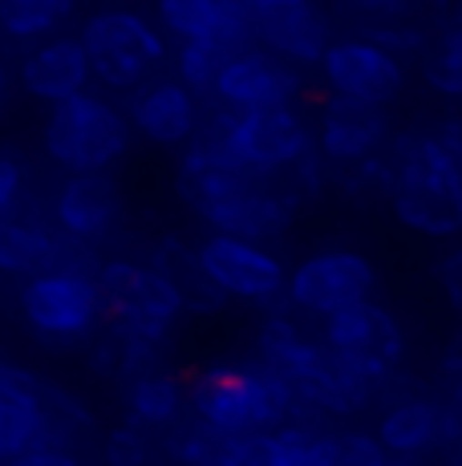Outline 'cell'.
Wrapping results in <instances>:
<instances>
[{
    "instance_id": "cell-5",
    "label": "cell",
    "mask_w": 462,
    "mask_h": 466,
    "mask_svg": "<svg viewBox=\"0 0 462 466\" xmlns=\"http://www.w3.org/2000/svg\"><path fill=\"white\" fill-rule=\"evenodd\" d=\"M227 142L236 163L256 178L292 175L308 155H316V134L296 106H272V110H231Z\"/></svg>"
},
{
    "instance_id": "cell-14",
    "label": "cell",
    "mask_w": 462,
    "mask_h": 466,
    "mask_svg": "<svg viewBox=\"0 0 462 466\" xmlns=\"http://www.w3.org/2000/svg\"><path fill=\"white\" fill-rule=\"evenodd\" d=\"M252 25L256 41L292 66H321L333 45V25L316 0H256Z\"/></svg>"
},
{
    "instance_id": "cell-19",
    "label": "cell",
    "mask_w": 462,
    "mask_h": 466,
    "mask_svg": "<svg viewBox=\"0 0 462 466\" xmlns=\"http://www.w3.org/2000/svg\"><path fill=\"white\" fill-rule=\"evenodd\" d=\"M90 74H94V66H90V53H85L82 37H49L45 45H37L21 66L25 89L49 106L65 102V97H74V94H85Z\"/></svg>"
},
{
    "instance_id": "cell-31",
    "label": "cell",
    "mask_w": 462,
    "mask_h": 466,
    "mask_svg": "<svg viewBox=\"0 0 462 466\" xmlns=\"http://www.w3.org/2000/svg\"><path fill=\"white\" fill-rule=\"evenodd\" d=\"M394 454L381 446L377 434H366V430H345V434H333V454H328V466H389Z\"/></svg>"
},
{
    "instance_id": "cell-18",
    "label": "cell",
    "mask_w": 462,
    "mask_h": 466,
    "mask_svg": "<svg viewBox=\"0 0 462 466\" xmlns=\"http://www.w3.org/2000/svg\"><path fill=\"white\" fill-rule=\"evenodd\" d=\"M122 215V195L105 170L90 175H74L57 195V223L65 236L82 239V244H102Z\"/></svg>"
},
{
    "instance_id": "cell-33",
    "label": "cell",
    "mask_w": 462,
    "mask_h": 466,
    "mask_svg": "<svg viewBox=\"0 0 462 466\" xmlns=\"http://www.w3.org/2000/svg\"><path fill=\"white\" fill-rule=\"evenodd\" d=\"M224 466H280L276 438L272 430H256V434H236L224 454Z\"/></svg>"
},
{
    "instance_id": "cell-30",
    "label": "cell",
    "mask_w": 462,
    "mask_h": 466,
    "mask_svg": "<svg viewBox=\"0 0 462 466\" xmlns=\"http://www.w3.org/2000/svg\"><path fill=\"white\" fill-rule=\"evenodd\" d=\"M231 446V434L224 430L207 426L203 418H195L191 426H183L171 442V454L179 459L183 466H224V454Z\"/></svg>"
},
{
    "instance_id": "cell-24",
    "label": "cell",
    "mask_w": 462,
    "mask_h": 466,
    "mask_svg": "<svg viewBox=\"0 0 462 466\" xmlns=\"http://www.w3.org/2000/svg\"><path fill=\"white\" fill-rule=\"evenodd\" d=\"M45 398V390H41ZM41 398H0V459H16L25 451L49 446V422Z\"/></svg>"
},
{
    "instance_id": "cell-12",
    "label": "cell",
    "mask_w": 462,
    "mask_h": 466,
    "mask_svg": "<svg viewBox=\"0 0 462 466\" xmlns=\"http://www.w3.org/2000/svg\"><path fill=\"white\" fill-rule=\"evenodd\" d=\"M199 259H203V268H207L211 280L219 284L224 297L252 300V304H272V300L284 297V289H288V272H284V264L264 244H252V239L216 231V236L199 248Z\"/></svg>"
},
{
    "instance_id": "cell-34",
    "label": "cell",
    "mask_w": 462,
    "mask_h": 466,
    "mask_svg": "<svg viewBox=\"0 0 462 466\" xmlns=\"http://www.w3.org/2000/svg\"><path fill=\"white\" fill-rule=\"evenodd\" d=\"M41 378H33L29 370H16V365L0 361V398H41Z\"/></svg>"
},
{
    "instance_id": "cell-1",
    "label": "cell",
    "mask_w": 462,
    "mask_h": 466,
    "mask_svg": "<svg viewBox=\"0 0 462 466\" xmlns=\"http://www.w3.org/2000/svg\"><path fill=\"white\" fill-rule=\"evenodd\" d=\"M389 208L402 228L430 239L462 236V170L434 134H402L386 155Z\"/></svg>"
},
{
    "instance_id": "cell-3",
    "label": "cell",
    "mask_w": 462,
    "mask_h": 466,
    "mask_svg": "<svg viewBox=\"0 0 462 466\" xmlns=\"http://www.w3.org/2000/svg\"><path fill=\"white\" fill-rule=\"evenodd\" d=\"M45 150L57 167L74 175L110 170L130 147V122L97 94H74L49 106L45 118Z\"/></svg>"
},
{
    "instance_id": "cell-38",
    "label": "cell",
    "mask_w": 462,
    "mask_h": 466,
    "mask_svg": "<svg viewBox=\"0 0 462 466\" xmlns=\"http://www.w3.org/2000/svg\"><path fill=\"white\" fill-rule=\"evenodd\" d=\"M16 195H21V167L8 155H0V215L13 211Z\"/></svg>"
},
{
    "instance_id": "cell-16",
    "label": "cell",
    "mask_w": 462,
    "mask_h": 466,
    "mask_svg": "<svg viewBox=\"0 0 462 466\" xmlns=\"http://www.w3.org/2000/svg\"><path fill=\"white\" fill-rule=\"evenodd\" d=\"M130 127L158 147H183L199 130V102L179 77H150L130 97Z\"/></svg>"
},
{
    "instance_id": "cell-20",
    "label": "cell",
    "mask_w": 462,
    "mask_h": 466,
    "mask_svg": "<svg viewBox=\"0 0 462 466\" xmlns=\"http://www.w3.org/2000/svg\"><path fill=\"white\" fill-rule=\"evenodd\" d=\"M207 223L224 236H239L252 239V244H268L288 231L292 223V199L284 191H272V187L256 183L247 187L244 195H236L231 203H224L216 215H207Z\"/></svg>"
},
{
    "instance_id": "cell-36",
    "label": "cell",
    "mask_w": 462,
    "mask_h": 466,
    "mask_svg": "<svg viewBox=\"0 0 462 466\" xmlns=\"http://www.w3.org/2000/svg\"><path fill=\"white\" fill-rule=\"evenodd\" d=\"M438 284H442V292H447V300L462 312V244L450 248V256L438 264Z\"/></svg>"
},
{
    "instance_id": "cell-28",
    "label": "cell",
    "mask_w": 462,
    "mask_h": 466,
    "mask_svg": "<svg viewBox=\"0 0 462 466\" xmlns=\"http://www.w3.org/2000/svg\"><path fill=\"white\" fill-rule=\"evenodd\" d=\"M272 438H276L280 466H328L333 454V434H321L305 422H284L272 430Z\"/></svg>"
},
{
    "instance_id": "cell-43",
    "label": "cell",
    "mask_w": 462,
    "mask_h": 466,
    "mask_svg": "<svg viewBox=\"0 0 462 466\" xmlns=\"http://www.w3.org/2000/svg\"><path fill=\"white\" fill-rule=\"evenodd\" d=\"M244 5H247V8H252V5H256V0H244Z\"/></svg>"
},
{
    "instance_id": "cell-21",
    "label": "cell",
    "mask_w": 462,
    "mask_h": 466,
    "mask_svg": "<svg viewBox=\"0 0 462 466\" xmlns=\"http://www.w3.org/2000/svg\"><path fill=\"white\" fill-rule=\"evenodd\" d=\"M321 353H325V340L305 337L296 320H288V317H268L264 320V329H260V361L268 365V370H276L284 381L296 378V373H305Z\"/></svg>"
},
{
    "instance_id": "cell-22",
    "label": "cell",
    "mask_w": 462,
    "mask_h": 466,
    "mask_svg": "<svg viewBox=\"0 0 462 466\" xmlns=\"http://www.w3.org/2000/svg\"><path fill=\"white\" fill-rule=\"evenodd\" d=\"M183 401H186V390L179 385V378L163 373L158 365L146 373H135L126 385V406H130V414H135V422H142V426L179 422Z\"/></svg>"
},
{
    "instance_id": "cell-11",
    "label": "cell",
    "mask_w": 462,
    "mask_h": 466,
    "mask_svg": "<svg viewBox=\"0 0 462 466\" xmlns=\"http://www.w3.org/2000/svg\"><path fill=\"white\" fill-rule=\"evenodd\" d=\"M211 94H216V102L224 110H236V114L292 106L300 94V66L284 61L280 53L264 49V45H247V49L227 57Z\"/></svg>"
},
{
    "instance_id": "cell-35",
    "label": "cell",
    "mask_w": 462,
    "mask_h": 466,
    "mask_svg": "<svg viewBox=\"0 0 462 466\" xmlns=\"http://www.w3.org/2000/svg\"><path fill=\"white\" fill-rule=\"evenodd\" d=\"M110 462L114 466H142V459H146V442H142L138 430H118V434L110 438Z\"/></svg>"
},
{
    "instance_id": "cell-17",
    "label": "cell",
    "mask_w": 462,
    "mask_h": 466,
    "mask_svg": "<svg viewBox=\"0 0 462 466\" xmlns=\"http://www.w3.org/2000/svg\"><path fill=\"white\" fill-rule=\"evenodd\" d=\"M458 426H462L458 410L450 414L447 406H438L430 398H402L381 414L377 438L394 459H426L442 442H450L458 434Z\"/></svg>"
},
{
    "instance_id": "cell-7",
    "label": "cell",
    "mask_w": 462,
    "mask_h": 466,
    "mask_svg": "<svg viewBox=\"0 0 462 466\" xmlns=\"http://www.w3.org/2000/svg\"><path fill=\"white\" fill-rule=\"evenodd\" d=\"M325 345L341 357L349 370H357L366 381L381 390L397 373L406 357V337L397 317L377 300H361L353 309H341L325 317Z\"/></svg>"
},
{
    "instance_id": "cell-8",
    "label": "cell",
    "mask_w": 462,
    "mask_h": 466,
    "mask_svg": "<svg viewBox=\"0 0 462 466\" xmlns=\"http://www.w3.org/2000/svg\"><path fill=\"white\" fill-rule=\"evenodd\" d=\"M21 312L37 333L74 340L85 337L102 320L105 297L94 272H65V268H45L29 276L21 289Z\"/></svg>"
},
{
    "instance_id": "cell-39",
    "label": "cell",
    "mask_w": 462,
    "mask_h": 466,
    "mask_svg": "<svg viewBox=\"0 0 462 466\" xmlns=\"http://www.w3.org/2000/svg\"><path fill=\"white\" fill-rule=\"evenodd\" d=\"M434 138H438V147L447 150V158L462 170V118H447L438 130H434Z\"/></svg>"
},
{
    "instance_id": "cell-27",
    "label": "cell",
    "mask_w": 462,
    "mask_h": 466,
    "mask_svg": "<svg viewBox=\"0 0 462 466\" xmlns=\"http://www.w3.org/2000/svg\"><path fill=\"white\" fill-rule=\"evenodd\" d=\"M422 77L438 94L462 97V0L455 5V13H450L447 29L438 33V41L422 53Z\"/></svg>"
},
{
    "instance_id": "cell-42",
    "label": "cell",
    "mask_w": 462,
    "mask_h": 466,
    "mask_svg": "<svg viewBox=\"0 0 462 466\" xmlns=\"http://www.w3.org/2000/svg\"><path fill=\"white\" fill-rule=\"evenodd\" d=\"M5 82H8V77H5V66H0V94H5Z\"/></svg>"
},
{
    "instance_id": "cell-15",
    "label": "cell",
    "mask_w": 462,
    "mask_h": 466,
    "mask_svg": "<svg viewBox=\"0 0 462 466\" xmlns=\"http://www.w3.org/2000/svg\"><path fill=\"white\" fill-rule=\"evenodd\" d=\"M158 21L179 41H211L224 53L256 45L252 8L244 0H158Z\"/></svg>"
},
{
    "instance_id": "cell-13",
    "label": "cell",
    "mask_w": 462,
    "mask_h": 466,
    "mask_svg": "<svg viewBox=\"0 0 462 466\" xmlns=\"http://www.w3.org/2000/svg\"><path fill=\"white\" fill-rule=\"evenodd\" d=\"M389 147V114L386 106L353 102V97H328L321 122H316V150L336 170L366 167L381 158Z\"/></svg>"
},
{
    "instance_id": "cell-32",
    "label": "cell",
    "mask_w": 462,
    "mask_h": 466,
    "mask_svg": "<svg viewBox=\"0 0 462 466\" xmlns=\"http://www.w3.org/2000/svg\"><path fill=\"white\" fill-rule=\"evenodd\" d=\"M417 5H422V0H341V8H345V13H349L366 33L386 29V25L414 21Z\"/></svg>"
},
{
    "instance_id": "cell-37",
    "label": "cell",
    "mask_w": 462,
    "mask_h": 466,
    "mask_svg": "<svg viewBox=\"0 0 462 466\" xmlns=\"http://www.w3.org/2000/svg\"><path fill=\"white\" fill-rule=\"evenodd\" d=\"M5 466H82V462L69 451H61V446H37V451H25L16 459H8Z\"/></svg>"
},
{
    "instance_id": "cell-10",
    "label": "cell",
    "mask_w": 462,
    "mask_h": 466,
    "mask_svg": "<svg viewBox=\"0 0 462 466\" xmlns=\"http://www.w3.org/2000/svg\"><path fill=\"white\" fill-rule=\"evenodd\" d=\"M377 272L361 252H316L305 264L292 268L284 297L308 317H333L341 309H353L361 300H373Z\"/></svg>"
},
{
    "instance_id": "cell-29",
    "label": "cell",
    "mask_w": 462,
    "mask_h": 466,
    "mask_svg": "<svg viewBox=\"0 0 462 466\" xmlns=\"http://www.w3.org/2000/svg\"><path fill=\"white\" fill-rule=\"evenodd\" d=\"M231 53H224L211 41H179V57H175V69H179V82L191 89V94H211L224 74Z\"/></svg>"
},
{
    "instance_id": "cell-9",
    "label": "cell",
    "mask_w": 462,
    "mask_h": 466,
    "mask_svg": "<svg viewBox=\"0 0 462 466\" xmlns=\"http://www.w3.org/2000/svg\"><path fill=\"white\" fill-rule=\"evenodd\" d=\"M321 77L333 97L389 106L406 89V61L361 33V37H341L328 45L321 57Z\"/></svg>"
},
{
    "instance_id": "cell-4",
    "label": "cell",
    "mask_w": 462,
    "mask_h": 466,
    "mask_svg": "<svg viewBox=\"0 0 462 466\" xmlns=\"http://www.w3.org/2000/svg\"><path fill=\"white\" fill-rule=\"evenodd\" d=\"M82 45L90 53L94 77H102L110 89H138L142 82H150V74L166 57L155 25L126 8L94 13L82 25Z\"/></svg>"
},
{
    "instance_id": "cell-6",
    "label": "cell",
    "mask_w": 462,
    "mask_h": 466,
    "mask_svg": "<svg viewBox=\"0 0 462 466\" xmlns=\"http://www.w3.org/2000/svg\"><path fill=\"white\" fill-rule=\"evenodd\" d=\"M97 284H102L105 309L118 317L122 333H135L146 340H163L179 320V312L186 309L179 289L158 268L130 264V259L102 264L97 268Z\"/></svg>"
},
{
    "instance_id": "cell-2",
    "label": "cell",
    "mask_w": 462,
    "mask_h": 466,
    "mask_svg": "<svg viewBox=\"0 0 462 466\" xmlns=\"http://www.w3.org/2000/svg\"><path fill=\"white\" fill-rule=\"evenodd\" d=\"M191 410L224 434L276 430L296 414L288 381L268 365H211L191 381Z\"/></svg>"
},
{
    "instance_id": "cell-41",
    "label": "cell",
    "mask_w": 462,
    "mask_h": 466,
    "mask_svg": "<svg viewBox=\"0 0 462 466\" xmlns=\"http://www.w3.org/2000/svg\"><path fill=\"white\" fill-rule=\"evenodd\" d=\"M455 410H458V418H462V370H458V381H455Z\"/></svg>"
},
{
    "instance_id": "cell-40",
    "label": "cell",
    "mask_w": 462,
    "mask_h": 466,
    "mask_svg": "<svg viewBox=\"0 0 462 466\" xmlns=\"http://www.w3.org/2000/svg\"><path fill=\"white\" fill-rule=\"evenodd\" d=\"M450 365H458V370H462V325H458L455 340H450Z\"/></svg>"
},
{
    "instance_id": "cell-26",
    "label": "cell",
    "mask_w": 462,
    "mask_h": 466,
    "mask_svg": "<svg viewBox=\"0 0 462 466\" xmlns=\"http://www.w3.org/2000/svg\"><path fill=\"white\" fill-rule=\"evenodd\" d=\"M74 13L77 0H0V29L16 41H37L53 37Z\"/></svg>"
},
{
    "instance_id": "cell-23",
    "label": "cell",
    "mask_w": 462,
    "mask_h": 466,
    "mask_svg": "<svg viewBox=\"0 0 462 466\" xmlns=\"http://www.w3.org/2000/svg\"><path fill=\"white\" fill-rule=\"evenodd\" d=\"M155 268L175 284V289H179L183 304H191V309L207 312V309H216V304H224V292H219V284L207 276L199 252L191 256L186 248L175 244V239H166V244L158 248V256H155Z\"/></svg>"
},
{
    "instance_id": "cell-25",
    "label": "cell",
    "mask_w": 462,
    "mask_h": 466,
    "mask_svg": "<svg viewBox=\"0 0 462 466\" xmlns=\"http://www.w3.org/2000/svg\"><path fill=\"white\" fill-rule=\"evenodd\" d=\"M53 244L57 239L45 236L37 223H16L0 215V272L13 276H37L49 268Z\"/></svg>"
}]
</instances>
